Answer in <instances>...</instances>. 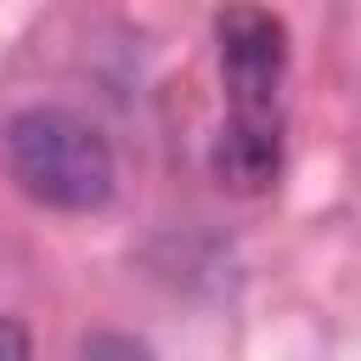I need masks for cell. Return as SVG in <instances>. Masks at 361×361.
<instances>
[{"mask_svg": "<svg viewBox=\"0 0 361 361\" xmlns=\"http://www.w3.org/2000/svg\"><path fill=\"white\" fill-rule=\"evenodd\" d=\"M226 124L214 141V175L231 192H265L282 175L288 124V28L254 0H226L214 17Z\"/></svg>", "mask_w": 361, "mask_h": 361, "instance_id": "6da1fadb", "label": "cell"}, {"mask_svg": "<svg viewBox=\"0 0 361 361\" xmlns=\"http://www.w3.org/2000/svg\"><path fill=\"white\" fill-rule=\"evenodd\" d=\"M0 147H6L11 180L34 203L62 209V214H90L118 186V164H113L107 135L90 118L68 113V107H23V113H11Z\"/></svg>", "mask_w": 361, "mask_h": 361, "instance_id": "7a4b0ae2", "label": "cell"}, {"mask_svg": "<svg viewBox=\"0 0 361 361\" xmlns=\"http://www.w3.org/2000/svg\"><path fill=\"white\" fill-rule=\"evenodd\" d=\"M107 350H118V355H147L141 338H85V355H107Z\"/></svg>", "mask_w": 361, "mask_h": 361, "instance_id": "3957f363", "label": "cell"}, {"mask_svg": "<svg viewBox=\"0 0 361 361\" xmlns=\"http://www.w3.org/2000/svg\"><path fill=\"white\" fill-rule=\"evenodd\" d=\"M0 355H11V361L28 355V333H23L17 322H6V316H0Z\"/></svg>", "mask_w": 361, "mask_h": 361, "instance_id": "277c9868", "label": "cell"}]
</instances>
